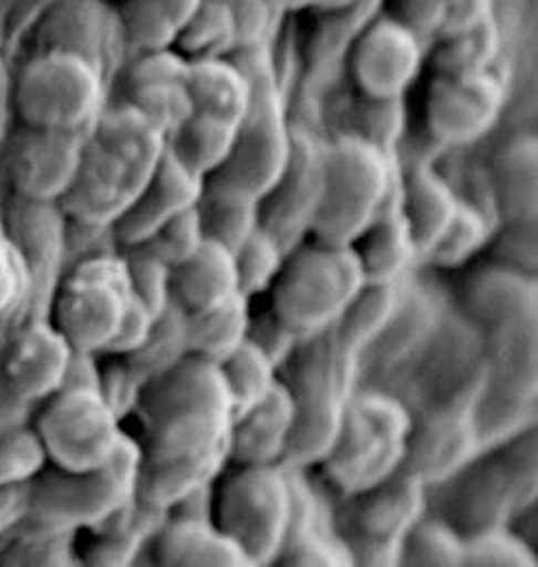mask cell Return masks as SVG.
<instances>
[{
  "mask_svg": "<svg viewBox=\"0 0 538 567\" xmlns=\"http://www.w3.org/2000/svg\"><path fill=\"white\" fill-rule=\"evenodd\" d=\"M370 284L403 282L420 254L401 205V187L379 218L352 245Z\"/></svg>",
  "mask_w": 538,
  "mask_h": 567,
  "instance_id": "cell-26",
  "label": "cell"
},
{
  "mask_svg": "<svg viewBox=\"0 0 538 567\" xmlns=\"http://www.w3.org/2000/svg\"><path fill=\"white\" fill-rule=\"evenodd\" d=\"M131 299L122 251L84 256L53 286L49 321L75 352L104 354L120 332Z\"/></svg>",
  "mask_w": 538,
  "mask_h": 567,
  "instance_id": "cell-9",
  "label": "cell"
},
{
  "mask_svg": "<svg viewBox=\"0 0 538 567\" xmlns=\"http://www.w3.org/2000/svg\"><path fill=\"white\" fill-rule=\"evenodd\" d=\"M203 236L236 254L260 229V198L229 181L207 176L196 200Z\"/></svg>",
  "mask_w": 538,
  "mask_h": 567,
  "instance_id": "cell-28",
  "label": "cell"
},
{
  "mask_svg": "<svg viewBox=\"0 0 538 567\" xmlns=\"http://www.w3.org/2000/svg\"><path fill=\"white\" fill-rule=\"evenodd\" d=\"M292 508L286 464H227L211 482V522L249 559L275 566Z\"/></svg>",
  "mask_w": 538,
  "mask_h": 567,
  "instance_id": "cell-7",
  "label": "cell"
},
{
  "mask_svg": "<svg viewBox=\"0 0 538 567\" xmlns=\"http://www.w3.org/2000/svg\"><path fill=\"white\" fill-rule=\"evenodd\" d=\"M297 423V408L281 379L267 399L234 419L229 431V464H283Z\"/></svg>",
  "mask_w": 538,
  "mask_h": 567,
  "instance_id": "cell-22",
  "label": "cell"
},
{
  "mask_svg": "<svg viewBox=\"0 0 538 567\" xmlns=\"http://www.w3.org/2000/svg\"><path fill=\"white\" fill-rule=\"evenodd\" d=\"M325 142L301 124L290 126V154L277 183L260 198V227L283 251L310 238L323 194Z\"/></svg>",
  "mask_w": 538,
  "mask_h": 567,
  "instance_id": "cell-13",
  "label": "cell"
},
{
  "mask_svg": "<svg viewBox=\"0 0 538 567\" xmlns=\"http://www.w3.org/2000/svg\"><path fill=\"white\" fill-rule=\"evenodd\" d=\"M501 51V33L495 16L464 31L439 35L426 47L431 73L470 75L493 71Z\"/></svg>",
  "mask_w": 538,
  "mask_h": 567,
  "instance_id": "cell-32",
  "label": "cell"
},
{
  "mask_svg": "<svg viewBox=\"0 0 538 567\" xmlns=\"http://www.w3.org/2000/svg\"><path fill=\"white\" fill-rule=\"evenodd\" d=\"M154 319H156V315L133 292V299L124 315L120 332L104 354H133L149 337Z\"/></svg>",
  "mask_w": 538,
  "mask_h": 567,
  "instance_id": "cell-50",
  "label": "cell"
},
{
  "mask_svg": "<svg viewBox=\"0 0 538 567\" xmlns=\"http://www.w3.org/2000/svg\"><path fill=\"white\" fill-rule=\"evenodd\" d=\"M133 368L138 381L145 385L147 381L161 377L185 357H189L187 343V315L176 306H167L161 315H156L154 326L145 343L133 354H122Z\"/></svg>",
  "mask_w": 538,
  "mask_h": 567,
  "instance_id": "cell-37",
  "label": "cell"
},
{
  "mask_svg": "<svg viewBox=\"0 0 538 567\" xmlns=\"http://www.w3.org/2000/svg\"><path fill=\"white\" fill-rule=\"evenodd\" d=\"M187 93L192 113L238 126L251 100V84L247 73L231 58H205L189 60Z\"/></svg>",
  "mask_w": 538,
  "mask_h": 567,
  "instance_id": "cell-29",
  "label": "cell"
},
{
  "mask_svg": "<svg viewBox=\"0 0 538 567\" xmlns=\"http://www.w3.org/2000/svg\"><path fill=\"white\" fill-rule=\"evenodd\" d=\"M167 513L143 506L131 499L102 524L89 528L91 542L77 550V561L84 566L128 567L138 561L145 546L163 524Z\"/></svg>",
  "mask_w": 538,
  "mask_h": 567,
  "instance_id": "cell-27",
  "label": "cell"
},
{
  "mask_svg": "<svg viewBox=\"0 0 538 567\" xmlns=\"http://www.w3.org/2000/svg\"><path fill=\"white\" fill-rule=\"evenodd\" d=\"M401 187L396 154L352 133L325 142L323 194L310 238L352 247Z\"/></svg>",
  "mask_w": 538,
  "mask_h": 567,
  "instance_id": "cell-3",
  "label": "cell"
},
{
  "mask_svg": "<svg viewBox=\"0 0 538 567\" xmlns=\"http://www.w3.org/2000/svg\"><path fill=\"white\" fill-rule=\"evenodd\" d=\"M86 133L51 131L20 124L7 142V176L15 198L60 203L71 187Z\"/></svg>",
  "mask_w": 538,
  "mask_h": 567,
  "instance_id": "cell-17",
  "label": "cell"
},
{
  "mask_svg": "<svg viewBox=\"0 0 538 567\" xmlns=\"http://www.w3.org/2000/svg\"><path fill=\"white\" fill-rule=\"evenodd\" d=\"M399 566H464V535L451 522L424 515L406 535Z\"/></svg>",
  "mask_w": 538,
  "mask_h": 567,
  "instance_id": "cell-39",
  "label": "cell"
},
{
  "mask_svg": "<svg viewBox=\"0 0 538 567\" xmlns=\"http://www.w3.org/2000/svg\"><path fill=\"white\" fill-rule=\"evenodd\" d=\"M406 122L404 97L374 100L359 95L352 106V135L381 147L387 154H396Z\"/></svg>",
  "mask_w": 538,
  "mask_h": 567,
  "instance_id": "cell-42",
  "label": "cell"
},
{
  "mask_svg": "<svg viewBox=\"0 0 538 567\" xmlns=\"http://www.w3.org/2000/svg\"><path fill=\"white\" fill-rule=\"evenodd\" d=\"M537 553L506 526L464 537V566L537 567Z\"/></svg>",
  "mask_w": 538,
  "mask_h": 567,
  "instance_id": "cell-43",
  "label": "cell"
},
{
  "mask_svg": "<svg viewBox=\"0 0 538 567\" xmlns=\"http://www.w3.org/2000/svg\"><path fill=\"white\" fill-rule=\"evenodd\" d=\"M49 464L33 425L0 431V484H27Z\"/></svg>",
  "mask_w": 538,
  "mask_h": 567,
  "instance_id": "cell-45",
  "label": "cell"
},
{
  "mask_svg": "<svg viewBox=\"0 0 538 567\" xmlns=\"http://www.w3.org/2000/svg\"><path fill=\"white\" fill-rule=\"evenodd\" d=\"M106 361L100 365V392L113 412L124 423L135 412L143 383L122 354H100Z\"/></svg>",
  "mask_w": 538,
  "mask_h": 567,
  "instance_id": "cell-47",
  "label": "cell"
},
{
  "mask_svg": "<svg viewBox=\"0 0 538 567\" xmlns=\"http://www.w3.org/2000/svg\"><path fill=\"white\" fill-rule=\"evenodd\" d=\"M238 18L242 47L267 44L269 38L270 18L277 13L269 0H225ZM240 47V49H242Z\"/></svg>",
  "mask_w": 538,
  "mask_h": 567,
  "instance_id": "cell-51",
  "label": "cell"
},
{
  "mask_svg": "<svg viewBox=\"0 0 538 567\" xmlns=\"http://www.w3.org/2000/svg\"><path fill=\"white\" fill-rule=\"evenodd\" d=\"M120 251L124 256L133 292L154 315H161L169 306L172 267L145 243Z\"/></svg>",
  "mask_w": 538,
  "mask_h": 567,
  "instance_id": "cell-44",
  "label": "cell"
},
{
  "mask_svg": "<svg viewBox=\"0 0 538 567\" xmlns=\"http://www.w3.org/2000/svg\"><path fill=\"white\" fill-rule=\"evenodd\" d=\"M359 368L361 354L330 328L301 339L292 357L277 370L297 408L286 466L314 468L325 457L345 408L359 390Z\"/></svg>",
  "mask_w": 538,
  "mask_h": 567,
  "instance_id": "cell-2",
  "label": "cell"
},
{
  "mask_svg": "<svg viewBox=\"0 0 538 567\" xmlns=\"http://www.w3.org/2000/svg\"><path fill=\"white\" fill-rule=\"evenodd\" d=\"M385 0H354L341 9L317 11V24L308 44V71L312 78L325 75L339 60H343L356 35L381 13Z\"/></svg>",
  "mask_w": 538,
  "mask_h": 567,
  "instance_id": "cell-34",
  "label": "cell"
},
{
  "mask_svg": "<svg viewBox=\"0 0 538 567\" xmlns=\"http://www.w3.org/2000/svg\"><path fill=\"white\" fill-rule=\"evenodd\" d=\"M323 2L325 0H269L270 7L279 13V11H308V9H312V11H317V9H321L323 7Z\"/></svg>",
  "mask_w": 538,
  "mask_h": 567,
  "instance_id": "cell-55",
  "label": "cell"
},
{
  "mask_svg": "<svg viewBox=\"0 0 538 567\" xmlns=\"http://www.w3.org/2000/svg\"><path fill=\"white\" fill-rule=\"evenodd\" d=\"M29 513V482L0 484V537L20 524Z\"/></svg>",
  "mask_w": 538,
  "mask_h": 567,
  "instance_id": "cell-54",
  "label": "cell"
},
{
  "mask_svg": "<svg viewBox=\"0 0 538 567\" xmlns=\"http://www.w3.org/2000/svg\"><path fill=\"white\" fill-rule=\"evenodd\" d=\"M238 292L234 254L216 243L205 240L192 258L172 269L169 303L187 317L214 310Z\"/></svg>",
  "mask_w": 538,
  "mask_h": 567,
  "instance_id": "cell-25",
  "label": "cell"
},
{
  "mask_svg": "<svg viewBox=\"0 0 538 567\" xmlns=\"http://www.w3.org/2000/svg\"><path fill=\"white\" fill-rule=\"evenodd\" d=\"M413 416L385 392L356 390L319 468L337 497L368 491L401 471L408 453Z\"/></svg>",
  "mask_w": 538,
  "mask_h": 567,
  "instance_id": "cell-4",
  "label": "cell"
},
{
  "mask_svg": "<svg viewBox=\"0 0 538 567\" xmlns=\"http://www.w3.org/2000/svg\"><path fill=\"white\" fill-rule=\"evenodd\" d=\"M236 142V124L192 113L167 135V152L192 174L207 178L229 158Z\"/></svg>",
  "mask_w": 538,
  "mask_h": 567,
  "instance_id": "cell-31",
  "label": "cell"
},
{
  "mask_svg": "<svg viewBox=\"0 0 538 567\" xmlns=\"http://www.w3.org/2000/svg\"><path fill=\"white\" fill-rule=\"evenodd\" d=\"M365 284L354 247L308 238L286 251L281 271L267 292L269 308L308 339L334 328Z\"/></svg>",
  "mask_w": 538,
  "mask_h": 567,
  "instance_id": "cell-5",
  "label": "cell"
},
{
  "mask_svg": "<svg viewBox=\"0 0 538 567\" xmlns=\"http://www.w3.org/2000/svg\"><path fill=\"white\" fill-rule=\"evenodd\" d=\"M286 251L262 227L234 254L238 288L251 301L270 290L281 271Z\"/></svg>",
  "mask_w": 538,
  "mask_h": 567,
  "instance_id": "cell-41",
  "label": "cell"
},
{
  "mask_svg": "<svg viewBox=\"0 0 538 567\" xmlns=\"http://www.w3.org/2000/svg\"><path fill=\"white\" fill-rule=\"evenodd\" d=\"M218 368L231 399L234 419L249 412L254 405L267 399V394L279 379V372L272 365V361L249 339Z\"/></svg>",
  "mask_w": 538,
  "mask_h": 567,
  "instance_id": "cell-38",
  "label": "cell"
},
{
  "mask_svg": "<svg viewBox=\"0 0 538 567\" xmlns=\"http://www.w3.org/2000/svg\"><path fill=\"white\" fill-rule=\"evenodd\" d=\"M138 446L126 431L115 455L93 471L46 464L29 482L27 522L51 533L89 530L136 497Z\"/></svg>",
  "mask_w": 538,
  "mask_h": 567,
  "instance_id": "cell-6",
  "label": "cell"
},
{
  "mask_svg": "<svg viewBox=\"0 0 538 567\" xmlns=\"http://www.w3.org/2000/svg\"><path fill=\"white\" fill-rule=\"evenodd\" d=\"M205 243L196 205L169 218L145 245H149L172 269L192 258Z\"/></svg>",
  "mask_w": 538,
  "mask_h": 567,
  "instance_id": "cell-46",
  "label": "cell"
},
{
  "mask_svg": "<svg viewBox=\"0 0 538 567\" xmlns=\"http://www.w3.org/2000/svg\"><path fill=\"white\" fill-rule=\"evenodd\" d=\"M426 488L403 466L368 491L339 497L332 519L354 566H399L406 535L426 515Z\"/></svg>",
  "mask_w": 538,
  "mask_h": 567,
  "instance_id": "cell-11",
  "label": "cell"
},
{
  "mask_svg": "<svg viewBox=\"0 0 538 567\" xmlns=\"http://www.w3.org/2000/svg\"><path fill=\"white\" fill-rule=\"evenodd\" d=\"M403 306V282L365 284L350 301L334 330L354 352L363 354L381 334H385Z\"/></svg>",
  "mask_w": 538,
  "mask_h": 567,
  "instance_id": "cell-35",
  "label": "cell"
},
{
  "mask_svg": "<svg viewBox=\"0 0 538 567\" xmlns=\"http://www.w3.org/2000/svg\"><path fill=\"white\" fill-rule=\"evenodd\" d=\"M24 278H27V267L20 254L15 251L13 243L4 238V234L0 231V315L15 303Z\"/></svg>",
  "mask_w": 538,
  "mask_h": 567,
  "instance_id": "cell-52",
  "label": "cell"
},
{
  "mask_svg": "<svg viewBox=\"0 0 538 567\" xmlns=\"http://www.w3.org/2000/svg\"><path fill=\"white\" fill-rule=\"evenodd\" d=\"M247 339L269 357L277 370L292 357V352L301 343V337L286 321H281L269 306L258 312L251 310Z\"/></svg>",
  "mask_w": 538,
  "mask_h": 567,
  "instance_id": "cell-48",
  "label": "cell"
},
{
  "mask_svg": "<svg viewBox=\"0 0 538 567\" xmlns=\"http://www.w3.org/2000/svg\"><path fill=\"white\" fill-rule=\"evenodd\" d=\"M242 47L240 24L225 0H200L172 49L187 60L231 58Z\"/></svg>",
  "mask_w": 538,
  "mask_h": 567,
  "instance_id": "cell-36",
  "label": "cell"
},
{
  "mask_svg": "<svg viewBox=\"0 0 538 567\" xmlns=\"http://www.w3.org/2000/svg\"><path fill=\"white\" fill-rule=\"evenodd\" d=\"M75 350L49 319H33L7 343L0 379L13 405L31 408L55 394L69 374Z\"/></svg>",
  "mask_w": 538,
  "mask_h": 567,
  "instance_id": "cell-18",
  "label": "cell"
},
{
  "mask_svg": "<svg viewBox=\"0 0 538 567\" xmlns=\"http://www.w3.org/2000/svg\"><path fill=\"white\" fill-rule=\"evenodd\" d=\"M13 106L20 124L89 133L106 106L104 71L80 53L49 49L20 69Z\"/></svg>",
  "mask_w": 538,
  "mask_h": 567,
  "instance_id": "cell-10",
  "label": "cell"
},
{
  "mask_svg": "<svg viewBox=\"0 0 538 567\" xmlns=\"http://www.w3.org/2000/svg\"><path fill=\"white\" fill-rule=\"evenodd\" d=\"M387 16L401 22L411 33H415L426 47L435 42L448 20V7L444 0H385Z\"/></svg>",
  "mask_w": 538,
  "mask_h": 567,
  "instance_id": "cell-49",
  "label": "cell"
},
{
  "mask_svg": "<svg viewBox=\"0 0 538 567\" xmlns=\"http://www.w3.org/2000/svg\"><path fill=\"white\" fill-rule=\"evenodd\" d=\"M147 181L122 154L86 133L75 178L58 207L73 225L113 229Z\"/></svg>",
  "mask_w": 538,
  "mask_h": 567,
  "instance_id": "cell-15",
  "label": "cell"
},
{
  "mask_svg": "<svg viewBox=\"0 0 538 567\" xmlns=\"http://www.w3.org/2000/svg\"><path fill=\"white\" fill-rule=\"evenodd\" d=\"M189 60L176 49H158L133 53L122 73V100L147 120H152L165 137L192 115L187 93Z\"/></svg>",
  "mask_w": 538,
  "mask_h": 567,
  "instance_id": "cell-19",
  "label": "cell"
},
{
  "mask_svg": "<svg viewBox=\"0 0 538 567\" xmlns=\"http://www.w3.org/2000/svg\"><path fill=\"white\" fill-rule=\"evenodd\" d=\"M113 2H115V0H113Z\"/></svg>",
  "mask_w": 538,
  "mask_h": 567,
  "instance_id": "cell-56",
  "label": "cell"
},
{
  "mask_svg": "<svg viewBox=\"0 0 538 567\" xmlns=\"http://www.w3.org/2000/svg\"><path fill=\"white\" fill-rule=\"evenodd\" d=\"M462 196L453 185L428 163L401 167V205L411 227L420 262L433 251L451 220L457 214Z\"/></svg>",
  "mask_w": 538,
  "mask_h": 567,
  "instance_id": "cell-24",
  "label": "cell"
},
{
  "mask_svg": "<svg viewBox=\"0 0 538 567\" xmlns=\"http://www.w3.org/2000/svg\"><path fill=\"white\" fill-rule=\"evenodd\" d=\"M205 178L192 174L165 147L149 181L133 205L113 225V238L120 249L147 243L169 218L196 205Z\"/></svg>",
  "mask_w": 538,
  "mask_h": 567,
  "instance_id": "cell-20",
  "label": "cell"
},
{
  "mask_svg": "<svg viewBox=\"0 0 538 567\" xmlns=\"http://www.w3.org/2000/svg\"><path fill=\"white\" fill-rule=\"evenodd\" d=\"M231 60L247 73L251 100L236 126V142L227 163L211 176L229 181L262 198L286 167L292 124L288 122V106L269 47H242Z\"/></svg>",
  "mask_w": 538,
  "mask_h": 567,
  "instance_id": "cell-8",
  "label": "cell"
},
{
  "mask_svg": "<svg viewBox=\"0 0 538 567\" xmlns=\"http://www.w3.org/2000/svg\"><path fill=\"white\" fill-rule=\"evenodd\" d=\"M138 433L136 499L167 513L207 486L229 464L234 408L220 368L200 357L147 381L135 412Z\"/></svg>",
  "mask_w": 538,
  "mask_h": 567,
  "instance_id": "cell-1",
  "label": "cell"
},
{
  "mask_svg": "<svg viewBox=\"0 0 538 567\" xmlns=\"http://www.w3.org/2000/svg\"><path fill=\"white\" fill-rule=\"evenodd\" d=\"M33 429L49 464L93 471L111 462L126 429L95 385L66 383L38 405Z\"/></svg>",
  "mask_w": 538,
  "mask_h": 567,
  "instance_id": "cell-12",
  "label": "cell"
},
{
  "mask_svg": "<svg viewBox=\"0 0 538 567\" xmlns=\"http://www.w3.org/2000/svg\"><path fill=\"white\" fill-rule=\"evenodd\" d=\"M200 0H115L124 47L131 53L172 49Z\"/></svg>",
  "mask_w": 538,
  "mask_h": 567,
  "instance_id": "cell-30",
  "label": "cell"
},
{
  "mask_svg": "<svg viewBox=\"0 0 538 567\" xmlns=\"http://www.w3.org/2000/svg\"><path fill=\"white\" fill-rule=\"evenodd\" d=\"M448 7V20L444 33L470 29L488 18H493L495 0H444ZM442 33V35H444Z\"/></svg>",
  "mask_w": 538,
  "mask_h": 567,
  "instance_id": "cell-53",
  "label": "cell"
},
{
  "mask_svg": "<svg viewBox=\"0 0 538 567\" xmlns=\"http://www.w3.org/2000/svg\"><path fill=\"white\" fill-rule=\"evenodd\" d=\"M249 317L251 299L242 292L214 310L187 317L189 354L220 365L247 341Z\"/></svg>",
  "mask_w": 538,
  "mask_h": 567,
  "instance_id": "cell-33",
  "label": "cell"
},
{
  "mask_svg": "<svg viewBox=\"0 0 538 567\" xmlns=\"http://www.w3.org/2000/svg\"><path fill=\"white\" fill-rule=\"evenodd\" d=\"M149 548L161 567H251L242 550L203 517L167 513Z\"/></svg>",
  "mask_w": 538,
  "mask_h": 567,
  "instance_id": "cell-23",
  "label": "cell"
},
{
  "mask_svg": "<svg viewBox=\"0 0 538 567\" xmlns=\"http://www.w3.org/2000/svg\"><path fill=\"white\" fill-rule=\"evenodd\" d=\"M290 522L275 566H354L350 550L337 535L332 513L323 511V499L306 480V468H290Z\"/></svg>",
  "mask_w": 538,
  "mask_h": 567,
  "instance_id": "cell-21",
  "label": "cell"
},
{
  "mask_svg": "<svg viewBox=\"0 0 538 567\" xmlns=\"http://www.w3.org/2000/svg\"><path fill=\"white\" fill-rule=\"evenodd\" d=\"M506 106L504 82L493 73H433L424 97V124L444 147H464L486 137Z\"/></svg>",
  "mask_w": 538,
  "mask_h": 567,
  "instance_id": "cell-14",
  "label": "cell"
},
{
  "mask_svg": "<svg viewBox=\"0 0 538 567\" xmlns=\"http://www.w3.org/2000/svg\"><path fill=\"white\" fill-rule=\"evenodd\" d=\"M348 69L359 95L396 100L420 78L426 44L387 13H379L352 42Z\"/></svg>",
  "mask_w": 538,
  "mask_h": 567,
  "instance_id": "cell-16",
  "label": "cell"
},
{
  "mask_svg": "<svg viewBox=\"0 0 538 567\" xmlns=\"http://www.w3.org/2000/svg\"><path fill=\"white\" fill-rule=\"evenodd\" d=\"M490 231L493 223L488 214L479 205L462 198L455 218L424 262L439 269H457L482 251L490 240Z\"/></svg>",
  "mask_w": 538,
  "mask_h": 567,
  "instance_id": "cell-40",
  "label": "cell"
}]
</instances>
